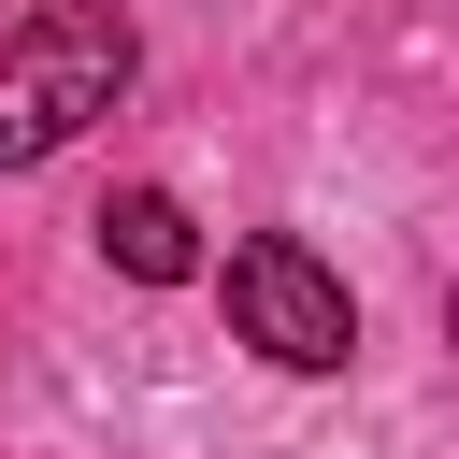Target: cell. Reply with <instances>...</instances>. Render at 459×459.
<instances>
[{"label": "cell", "mask_w": 459, "mask_h": 459, "mask_svg": "<svg viewBox=\"0 0 459 459\" xmlns=\"http://www.w3.org/2000/svg\"><path fill=\"white\" fill-rule=\"evenodd\" d=\"M143 72V29L115 0H29L0 29V172H43L57 143H86Z\"/></svg>", "instance_id": "cell-1"}, {"label": "cell", "mask_w": 459, "mask_h": 459, "mask_svg": "<svg viewBox=\"0 0 459 459\" xmlns=\"http://www.w3.org/2000/svg\"><path fill=\"white\" fill-rule=\"evenodd\" d=\"M215 301H230V330H244L273 373H344V359H359L344 273H330L316 244H287V230H244V244L215 258Z\"/></svg>", "instance_id": "cell-2"}, {"label": "cell", "mask_w": 459, "mask_h": 459, "mask_svg": "<svg viewBox=\"0 0 459 459\" xmlns=\"http://www.w3.org/2000/svg\"><path fill=\"white\" fill-rule=\"evenodd\" d=\"M100 258H115L129 287H186V273H201V230H186L172 186H129V201H100Z\"/></svg>", "instance_id": "cell-3"}]
</instances>
